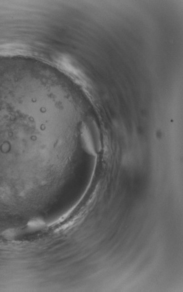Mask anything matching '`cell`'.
Instances as JSON below:
<instances>
[{
  "label": "cell",
  "mask_w": 183,
  "mask_h": 292,
  "mask_svg": "<svg viewBox=\"0 0 183 292\" xmlns=\"http://www.w3.org/2000/svg\"><path fill=\"white\" fill-rule=\"evenodd\" d=\"M44 222L42 220H36L30 221L28 223V227L31 228H37L43 225Z\"/></svg>",
  "instance_id": "6da1fadb"
}]
</instances>
